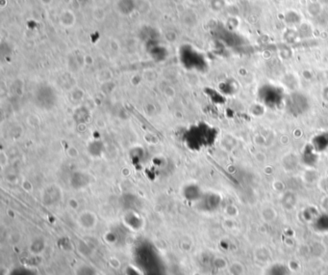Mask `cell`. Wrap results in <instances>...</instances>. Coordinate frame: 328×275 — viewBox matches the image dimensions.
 Wrapping results in <instances>:
<instances>
[{
	"mask_svg": "<svg viewBox=\"0 0 328 275\" xmlns=\"http://www.w3.org/2000/svg\"><path fill=\"white\" fill-rule=\"evenodd\" d=\"M62 197H63V191L61 188L56 184L46 187L41 194L42 202L46 206H53L58 204L61 201Z\"/></svg>",
	"mask_w": 328,
	"mask_h": 275,
	"instance_id": "6da1fadb",
	"label": "cell"
},
{
	"mask_svg": "<svg viewBox=\"0 0 328 275\" xmlns=\"http://www.w3.org/2000/svg\"><path fill=\"white\" fill-rule=\"evenodd\" d=\"M76 221L84 230H92L97 225L98 220L94 212L89 210H85L78 214Z\"/></svg>",
	"mask_w": 328,
	"mask_h": 275,
	"instance_id": "7a4b0ae2",
	"label": "cell"
},
{
	"mask_svg": "<svg viewBox=\"0 0 328 275\" xmlns=\"http://www.w3.org/2000/svg\"><path fill=\"white\" fill-rule=\"evenodd\" d=\"M135 7L133 0H119L117 2L118 12L122 15H129L132 13Z\"/></svg>",
	"mask_w": 328,
	"mask_h": 275,
	"instance_id": "3957f363",
	"label": "cell"
},
{
	"mask_svg": "<svg viewBox=\"0 0 328 275\" xmlns=\"http://www.w3.org/2000/svg\"><path fill=\"white\" fill-rule=\"evenodd\" d=\"M60 23L64 27H72L75 23V17L71 10H65L60 15Z\"/></svg>",
	"mask_w": 328,
	"mask_h": 275,
	"instance_id": "277c9868",
	"label": "cell"
},
{
	"mask_svg": "<svg viewBox=\"0 0 328 275\" xmlns=\"http://www.w3.org/2000/svg\"><path fill=\"white\" fill-rule=\"evenodd\" d=\"M44 248H45V242L41 238H37L35 241L32 242L30 245V251L35 252L36 254H39V250H40V253L42 252L44 250Z\"/></svg>",
	"mask_w": 328,
	"mask_h": 275,
	"instance_id": "5b68a950",
	"label": "cell"
},
{
	"mask_svg": "<svg viewBox=\"0 0 328 275\" xmlns=\"http://www.w3.org/2000/svg\"><path fill=\"white\" fill-rule=\"evenodd\" d=\"M41 1L42 2V4H44V5H49V4H51L53 0H41Z\"/></svg>",
	"mask_w": 328,
	"mask_h": 275,
	"instance_id": "8992f818",
	"label": "cell"
}]
</instances>
